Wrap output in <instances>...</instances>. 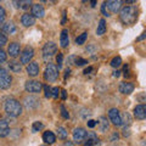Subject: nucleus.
I'll return each mask as SVG.
<instances>
[{"instance_id":"nucleus-29","label":"nucleus","mask_w":146,"mask_h":146,"mask_svg":"<svg viewBox=\"0 0 146 146\" xmlns=\"http://www.w3.org/2000/svg\"><path fill=\"white\" fill-rule=\"evenodd\" d=\"M121 65H122V58H121L119 56H117V57H115V58H112L111 66H112L113 68H118Z\"/></svg>"},{"instance_id":"nucleus-39","label":"nucleus","mask_w":146,"mask_h":146,"mask_svg":"<svg viewBox=\"0 0 146 146\" xmlns=\"http://www.w3.org/2000/svg\"><path fill=\"white\" fill-rule=\"evenodd\" d=\"M5 61H6V52L0 49V63L5 62Z\"/></svg>"},{"instance_id":"nucleus-3","label":"nucleus","mask_w":146,"mask_h":146,"mask_svg":"<svg viewBox=\"0 0 146 146\" xmlns=\"http://www.w3.org/2000/svg\"><path fill=\"white\" fill-rule=\"evenodd\" d=\"M58 77V68L57 66L52 65V63H49L45 68V72H44V78L46 82H55Z\"/></svg>"},{"instance_id":"nucleus-10","label":"nucleus","mask_w":146,"mask_h":146,"mask_svg":"<svg viewBox=\"0 0 146 146\" xmlns=\"http://www.w3.org/2000/svg\"><path fill=\"white\" fill-rule=\"evenodd\" d=\"M85 145H88V146H91V145H98L99 144V138H98V135L95 131H88V133L85 134Z\"/></svg>"},{"instance_id":"nucleus-8","label":"nucleus","mask_w":146,"mask_h":146,"mask_svg":"<svg viewBox=\"0 0 146 146\" xmlns=\"http://www.w3.org/2000/svg\"><path fill=\"white\" fill-rule=\"evenodd\" d=\"M108 117H110V121H111L113 124L119 127L122 125V118H121V112L118 111L117 108H111L108 111Z\"/></svg>"},{"instance_id":"nucleus-7","label":"nucleus","mask_w":146,"mask_h":146,"mask_svg":"<svg viewBox=\"0 0 146 146\" xmlns=\"http://www.w3.org/2000/svg\"><path fill=\"white\" fill-rule=\"evenodd\" d=\"M25 88L26 90L28 91V93H39L40 90H42V83L38 80H28V82H26V85H25Z\"/></svg>"},{"instance_id":"nucleus-11","label":"nucleus","mask_w":146,"mask_h":146,"mask_svg":"<svg viewBox=\"0 0 146 146\" xmlns=\"http://www.w3.org/2000/svg\"><path fill=\"white\" fill-rule=\"evenodd\" d=\"M134 117L139 121H143L146 118V107L145 105H138L134 108Z\"/></svg>"},{"instance_id":"nucleus-43","label":"nucleus","mask_w":146,"mask_h":146,"mask_svg":"<svg viewBox=\"0 0 146 146\" xmlns=\"http://www.w3.org/2000/svg\"><path fill=\"white\" fill-rule=\"evenodd\" d=\"M130 135V131H129V128L124 127V129H123V136H129Z\"/></svg>"},{"instance_id":"nucleus-25","label":"nucleus","mask_w":146,"mask_h":146,"mask_svg":"<svg viewBox=\"0 0 146 146\" xmlns=\"http://www.w3.org/2000/svg\"><path fill=\"white\" fill-rule=\"evenodd\" d=\"M105 32H106V21L102 18V20H100L99 25H98L96 34L98 35H102V34H105Z\"/></svg>"},{"instance_id":"nucleus-48","label":"nucleus","mask_w":146,"mask_h":146,"mask_svg":"<svg viewBox=\"0 0 146 146\" xmlns=\"http://www.w3.org/2000/svg\"><path fill=\"white\" fill-rule=\"evenodd\" d=\"M136 0H125V3L127 4H133V3H135Z\"/></svg>"},{"instance_id":"nucleus-21","label":"nucleus","mask_w":146,"mask_h":146,"mask_svg":"<svg viewBox=\"0 0 146 146\" xmlns=\"http://www.w3.org/2000/svg\"><path fill=\"white\" fill-rule=\"evenodd\" d=\"M60 44H61L62 48H67L68 45H70V38H68V31L67 29H62V32H61Z\"/></svg>"},{"instance_id":"nucleus-27","label":"nucleus","mask_w":146,"mask_h":146,"mask_svg":"<svg viewBox=\"0 0 146 146\" xmlns=\"http://www.w3.org/2000/svg\"><path fill=\"white\" fill-rule=\"evenodd\" d=\"M67 135H68V133H67V130H66L63 127H58V128H57V136H58L60 139L65 140V139L67 138Z\"/></svg>"},{"instance_id":"nucleus-16","label":"nucleus","mask_w":146,"mask_h":146,"mask_svg":"<svg viewBox=\"0 0 146 146\" xmlns=\"http://www.w3.org/2000/svg\"><path fill=\"white\" fill-rule=\"evenodd\" d=\"M27 73L31 77H36L39 74V65L36 62H29L27 66Z\"/></svg>"},{"instance_id":"nucleus-46","label":"nucleus","mask_w":146,"mask_h":146,"mask_svg":"<svg viewBox=\"0 0 146 146\" xmlns=\"http://www.w3.org/2000/svg\"><path fill=\"white\" fill-rule=\"evenodd\" d=\"M60 91H61V96H62V99L65 100V99H66V91H65V90H60Z\"/></svg>"},{"instance_id":"nucleus-34","label":"nucleus","mask_w":146,"mask_h":146,"mask_svg":"<svg viewBox=\"0 0 146 146\" xmlns=\"http://www.w3.org/2000/svg\"><path fill=\"white\" fill-rule=\"evenodd\" d=\"M6 44H7V36L4 33H0V48H3Z\"/></svg>"},{"instance_id":"nucleus-30","label":"nucleus","mask_w":146,"mask_h":146,"mask_svg":"<svg viewBox=\"0 0 146 146\" xmlns=\"http://www.w3.org/2000/svg\"><path fill=\"white\" fill-rule=\"evenodd\" d=\"M121 118H122V124H128L129 125L130 124V122H131V118L130 116L128 115V113H123V115H121Z\"/></svg>"},{"instance_id":"nucleus-42","label":"nucleus","mask_w":146,"mask_h":146,"mask_svg":"<svg viewBox=\"0 0 146 146\" xmlns=\"http://www.w3.org/2000/svg\"><path fill=\"white\" fill-rule=\"evenodd\" d=\"M86 123H88V127H89V128H94L95 125H96V124H98V123H96V122H95L94 119H89V121H88V122H86Z\"/></svg>"},{"instance_id":"nucleus-12","label":"nucleus","mask_w":146,"mask_h":146,"mask_svg":"<svg viewBox=\"0 0 146 146\" xmlns=\"http://www.w3.org/2000/svg\"><path fill=\"white\" fill-rule=\"evenodd\" d=\"M7 52L13 58L17 57V56H20V54H21L20 44H18V43H11L10 45H9V48H7Z\"/></svg>"},{"instance_id":"nucleus-26","label":"nucleus","mask_w":146,"mask_h":146,"mask_svg":"<svg viewBox=\"0 0 146 146\" xmlns=\"http://www.w3.org/2000/svg\"><path fill=\"white\" fill-rule=\"evenodd\" d=\"M99 129L100 131H102V133H105L106 130H108V122L105 117H101L100 118V122H99Z\"/></svg>"},{"instance_id":"nucleus-17","label":"nucleus","mask_w":146,"mask_h":146,"mask_svg":"<svg viewBox=\"0 0 146 146\" xmlns=\"http://www.w3.org/2000/svg\"><path fill=\"white\" fill-rule=\"evenodd\" d=\"M119 91L124 95H129L134 91V85L131 83H127V82H123L119 84Z\"/></svg>"},{"instance_id":"nucleus-9","label":"nucleus","mask_w":146,"mask_h":146,"mask_svg":"<svg viewBox=\"0 0 146 146\" xmlns=\"http://www.w3.org/2000/svg\"><path fill=\"white\" fill-rule=\"evenodd\" d=\"M106 5L110 12L117 13L122 9L123 0H106Z\"/></svg>"},{"instance_id":"nucleus-23","label":"nucleus","mask_w":146,"mask_h":146,"mask_svg":"<svg viewBox=\"0 0 146 146\" xmlns=\"http://www.w3.org/2000/svg\"><path fill=\"white\" fill-rule=\"evenodd\" d=\"M43 140H44V143H46V144H54L55 140H56V136H55V134L52 131L48 130V131H44Z\"/></svg>"},{"instance_id":"nucleus-14","label":"nucleus","mask_w":146,"mask_h":146,"mask_svg":"<svg viewBox=\"0 0 146 146\" xmlns=\"http://www.w3.org/2000/svg\"><path fill=\"white\" fill-rule=\"evenodd\" d=\"M32 15L36 18H42L44 17L45 15V10L42 5H39V4H34V5H32Z\"/></svg>"},{"instance_id":"nucleus-40","label":"nucleus","mask_w":146,"mask_h":146,"mask_svg":"<svg viewBox=\"0 0 146 146\" xmlns=\"http://www.w3.org/2000/svg\"><path fill=\"white\" fill-rule=\"evenodd\" d=\"M61 115H62V117L65 118V119H68V118H70V115H68V112L66 111L65 106H61Z\"/></svg>"},{"instance_id":"nucleus-49","label":"nucleus","mask_w":146,"mask_h":146,"mask_svg":"<svg viewBox=\"0 0 146 146\" xmlns=\"http://www.w3.org/2000/svg\"><path fill=\"white\" fill-rule=\"evenodd\" d=\"M144 38H145V34H143V35L140 36V38H138V40H141V39H144Z\"/></svg>"},{"instance_id":"nucleus-37","label":"nucleus","mask_w":146,"mask_h":146,"mask_svg":"<svg viewBox=\"0 0 146 146\" xmlns=\"http://www.w3.org/2000/svg\"><path fill=\"white\" fill-rule=\"evenodd\" d=\"M56 61H57L58 68H61V66H62V61H63V55H62L61 52H58V55L56 56Z\"/></svg>"},{"instance_id":"nucleus-2","label":"nucleus","mask_w":146,"mask_h":146,"mask_svg":"<svg viewBox=\"0 0 146 146\" xmlns=\"http://www.w3.org/2000/svg\"><path fill=\"white\" fill-rule=\"evenodd\" d=\"M4 108L10 117H18L22 113V106L16 99H7Z\"/></svg>"},{"instance_id":"nucleus-32","label":"nucleus","mask_w":146,"mask_h":146,"mask_svg":"<svg viewBox=\"0 0 146 146\" xmlns=\"http://www.w3.org/2000/svg\"><path fill=\"white\" fill-rule=\"evenodd\" d=\"M43 123L42 122H34L33 123V127H32V130H33L34 131V133H35V131H39L40 129H43Z\"/></svg>"},{"instance_id":"nucleus-4","label":"nucleus","mask_w":146,"mask_h":146,"mask_svg":"<svg viewBox=\"0 0 146 146\" xmlns=\"http://www.w3.org/2000/svg\"><path fill=\"white\" fill-rule=\"evenodd\" d=\"M12 78L5 68H0V88L1 89H9L11 86Z\"/></svg>"},{"instance_id":"nucleus-31","label":"nucleus","mask_w":146,"mask_h":146,"mask_svg":"<svg viewBox=\"0 0 146 146\" xmlns=\"http://www.w3.org/2000/svg\"><path fill=\"white\" fill-rule=\"evenodd\" d=\"M73 60H74V65H77V66H84L88 63V61L84 60V58H82V57H74Z\"/></svg>"},{"instance_id":"nucleus-47","label":"nucleus","mask_w":146,"mask_h":146,"mask_svg":"<svg viewBox=\"0 0 146 146\" xmlns=\"http://www.w3.org/2000/svg\"><path fill=\"white\" fill-rule=\"evenodd\" d=\"M119 71H115V72H113V77H119Z\"/></svg>"},{"instance_id":"nucleus-41","label":"nucleus","mask_w":146,"mask_h":146,"mask_svg":"<svg viewBox=\"0 0 146 146\" xmlns=\"http://www.w3.org/2000/svg\"><path fill=\"white\" fill-rule=\"evenodd\" d=\"M44 4H48V5H55L56 3H58V0H42Z\"/></svg>"},{"instance_id":"nucleus-38","label":"nucleus","mask_w":146,"mask_h":146,"mask_svg":"<svg viewBox=\"0 0 146 146\" xmlns=\"http://www.w3.org/2000/svg\"><path fill=\"white\" fill-rule=\"evenodd\" d=\"M58 95H60V89L58 88H52L51 89V96L55 98V99H57Z\"/></svg>"},{"instance_id":"nucleus-36","label":"nucleus","mask_w":146,"mask_h":146,"mask_svg":"<svg viewBox=\"0 0 146 146\" xmlns=\"http://www.w3.org/2000/svg\"><path fill=\"white\" fill-rule=\"evenodd\" d=\"M44 91H45V98H51V88L49 85H44Z\"/></svg>"},{"instance_id":"nucleus-20","label":"nucleus","mask_w":146,"mask_h":146,"mask_svg":"<svg viewBox=\"0 0 146 146\" xmlns=\"http://www.w3.org/2000/svg\"><path fill=\"white\" fill-rule=\"evenodd\" d=\"M85 134H86V131L84 128H76L74 131H73V139L76 141H82V140H84Z\"/></svg>"},{"instance_id":"nucleus-28","label":"nucleus","mask_w":146,"mask_h":146,"mask_svg":"<svg viewBox=\"0 0 146 146\" xmlns=\"http://www.w3.org/2000/svg\"><path fill=\"white\" fill-rule=\"evenodd\" d=\"M86 36H88V33H85V32L84 33H82L78 38L76 39V44L77 45H83L85 43V40H86Z\"/></svg>"},{"instance_id":"nucleus-35","label":"nucleus","mask_w":146,"mask_h":146,"mask_svg":"<svg viewBox=\"0 0 146 146\" xmlns=\"http://www.w3.org/2000/svg\"><path fill=\"white\" fill-rule=\"evenodd\" d=\"M5 17H6V12L4 10V7L0 6V25L4 23V21H5Z\"/></svg>"},{"instance_id":"nucleus-5","label":"nucleus","mask_w":146,"mask_h":146,"mask_svg":"<svg viewBox=\"0 0 146 146\" xmlns=\"http://www.w3.org/2000/svg\"><path fill=\"white\" fill-rule=\"evenodd\" d=\"M56 51H57V45L54 42H48L43 48V57L45 60H49L56 54Z\"/></svg>"},{"instance_id":"nucleus-19","label":"nucleus","mask_w":146,"mask_h":146,"mask_svg":"<svg viewBox=\"0 0 146 146\" xmlns=\"http://www.w3.org/2000/svg\"><path fill=\"white\" fill-rule=\"evenodd\" d=\"M25 105H26V107L28 108V110H33V108H35V107L39 106V100L36 99V98H34V96L26 98Z\"/></svg>"},{"instance_id":"nucleus-6","label":"nucleus","mask_w":146,"mask_h":146,"mask_svg":"<svg viewBox=\"0 0 146 146\" xmlns=\"http://www.w3.org/2000/svg\"><path fill=\"white\" fill-rule=\"evenodd\" d=\"M34 56V50L33 48L27 46L21 54V63L22 65H28V63L32 61V58Z\"/></svg>"},{"instance_id":"nucleus-33","label":"nucleus","mask_w":146,"mask_h":146,"mask_svg":"<svg viewBox=\"0 0 146 146\" xmlns=\"http://www.w3.org/2000/svg\"><path fill=\"white\" fill-rule=\"evenodd\" d=\"M101 12H102V15H104V16H106V17L110 16V11H108V9H107L106 1H104V3H102V5H101Z\"/></svg>"},{"instance_id":"nucleus-45","label":"nucleus","mask_w":146,"mask_h":146,"mask_svg":"<svg viewBox=\"0 0 146 146\" xmlns=\"http://www.w3.org/2000/svg\"><path fill=\"white\" fill-rule=\"evenodd\" d=\"M93 71V67H88V68H85L84 70V74H89V73Z\"/></svg>"},{"instance_id":"nucleus-44","label":"nucleus","mask_w":146,"mask_h":146,"mask_svg":"<svg viewBox=\"0 0 146 146\" xmlns=\"http://www.w3.org/2000/svg\"><path fill=\"white\" fill-rule=\"evenodd\" d=\"M83 1H84V3H85V1L90 3V6H91V7H95V6H96V0H83Z\"/></svg>"},{"instance_id":"nucleus-15","label":"nucleus","mask_w":146,"mask_h":146,"mask_svg":"<svg viewBox=\"0 0 146 146\" xmlns=\"http://www.w3.org/2000/svg\"><path fill=\"white\" fill-rule=\"evenodd\" d=\"M21 22H22V25H23L25 27H32L35 23V17L32 15V13L31 15L29 13H25V15H22Z\"/></svg>"},{"instance_id":"nucleus-22","label":"nucleus","mask_w":146,"mask_h":146,"mask_svg":"<svg viewBox=\"0 0 146 146\" xmlns=\"http://www.w3.org/2000/svg\"><path fill=\"white\" fill-rule=\"evenodd\" d=\"M1 31H3V33L12 34V33H15V31H16V26L13 25V22H7V23L3 25Z\"/></svg>"},{"instance_id":"nucleus-13","label":"nucleus","mask_w":146,"mask_h":146,"mask_svg":"<svg viewBox=\"0 0 146 146\" xmlns=\"http://www.w3.org/2000/svg\"><path fill=\"white\" fill-rule=\"evenodd\" d=\"M13 5L20 10H28L33 4H32V0H13Z\"/></svg>"},{"instance_id":"nucleus-18","label":"nucleus","mask_w":146,"mask_h":146,"mask_svg":"<svg viewBox=\"0 0 146 146\" xmlns=\"http://www.w3.org/2000/svg\"><path fill=\"white\" fill-rule=\"evenodd\" d=\"M10 133V125L5 119H0V138H5Z\"/></svg>"},{"instance_id":"nucleus-1","label":"nucleus","mask_w":146,"mask_h":146,"mask_svg":"<svg viewBox=\"0 0 146 146\" xmlns=\"http://www.w3.org/2000/svg\"><path fill=\"white\" fill-rule=\"evenodd\" d=\"M121 11V21L124 23L125 26H133L139 17V10L136 9V6L133 5H127L122 9Z\"/></svg>"},{"instance_id":"nucleus-24","label":"nucleus","mask_w":146,"mask_h":146,"mask_svg":"<svg viewBox=\"0 0 146 146\" xmlns=\"http://www.w3.org/2000/svg\"><path fill=\"white\" fill-rule=\"evenodd\" d=\"M9 68L13 73H20L22 71V63L17 61H11V62H9Z\"/></svg>"}]
</instances>
